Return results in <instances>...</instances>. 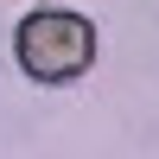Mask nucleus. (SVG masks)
<instances>
[{"label":"nucleus","instance_id":"obj_1","mask_svg":"<svg viewBox=\"0 0 159 159\" xmlns=\"http://www.w3.org/2000/svg\"><path fill=\"white\" fill-rule=\"evenodd\" d=\"M19 70L32 83H76V76L96 64V25L83 13H64V7H45V13H25L19 19Z\"/></svg>","mask_w":159,"mask_h":159}]
</instances>
